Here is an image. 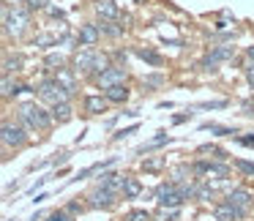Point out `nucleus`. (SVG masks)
<instances>
[{
    "mask_svg": "<svg viewBox=\"0 0 254 221\" xmlns=\"http://www.w3.org/2000/svg\"><path fill=\"white\" fill-rule=\"evenodd\" d=\"M28 25H30V11H28V8L3 6V30H6V36L19 39V36L28 30Z\"/></svg>",
    "mask_w": 254,
    "mask_h": 221,
    "instance_id": "1",
    "label": "nucleus"
},
{
    "mask_svg": "<svg viewBox=\"0 0 254 221\" xmlns=\"http://www.w3.org/2000/svg\"><path fill=\"white\" fill-rule=\"evenodd\" d=\"M19 120H22L28 128H47L52 123V115L44 110V107L36 104V101H28V104L19 107Z\"/></svg>",
    "mask_w": 254,
    "mask_h": 221,
    "instance_id": "2",
    "label": "nucleus"
},
{
    "mask_svg": "<svg viewBox=\"0 0 254 221\" xmlns=\"http://www.w3.org/2000/svg\"><path fill=\"white\" fill-rule=\"evenodd\" d=\"M68 90L63 88L61 82H58L55 77L52 79H44V82L39 85V99L44 101V104H50V107H58V104H66L68 101Z\"/></svg>",
    "mask_w": 254,
    "mask_h": 221,
    "instance_id": "3",
    "label": "nucleus"
},
{
    "mask_svg": "<svg viewBox=\"0 0 254 221\" xmlns=\"http://www.w3.org/2000/svg\"><path fill=\"white\" fill-rule=\"evenodd\" d=\"M96 82H99L104 90L107 88H115V85H123V82H126V68H123V66H110L104 74L96 77Z\"/></svg>",
    "mask_w": 254,
    "mask_h": 221,
    "instance_id": "4",
    "label": "nucleus"
},
{
    "mask_svg": "<svg viewBox=\"0 0 254 221\" xmlns=\"http://www.w3.org/2000/svg\"><path fill=\"white\" fill-rule=\"evenodd\" d=\"M194 172L208 175V180H227V177H230V166L227 164H208V161H199V164L194 166Z\"/></svg>",
    "mask_w": 254,
    "mask_h": 221,
    "instance_id": "5",
    "label": "nucleus"
},
{
    "mask_svg": "<svg viewBox=\"0 0 254 221\" xmlns=\"http://www.w3.org/2000/svg\"><path fill=\"white\" fill-rule=\"evenodd\" d=\"M93 66H96V50H82L74 55V71L77 74H93Z\"/></svg>",
    "mask_w": 254,
    "mask_h": 221,
    "instance_id": "6",
    "label": "nucleus"
},
{
    "mask_svg": "<svg viewBox=\"0 0 254 221\" xmlns=\"http://www.w3.org/2000/svg\"><path fill=\"white\" fill-rule=\"evenodd\" d=\"M227 202H230L232 208L249 213V208L254 205V197H252V191H246V188H232V191L227 194Z\"/></svg>",
    "mask_w": 254,
    "mask_h": 221,
    "instance_id": "7",
    "label": "nucleus"
},
{
    "mask_svg": "<svg viewBox=\"0 0 254 221\" xmlns=\"http://www.w3.org/2000/svg\"><path fill=\"white\" fill-rule=\"evenodd\" d=\"M3 145H6V148H19V145H25V128L14 126V123H3Z\"/></svg>",
    "mask_w": 254,
    "mask_h": 221,
    "instance_id": "8",
    "label": "nucleus"
},
{
    "mask_svg": "<svg viewBox=\"0 0 254 221\" xmlns=\"http://www.w3.org/2000/svg\"><path fill=\"white\" fill-rule=\"evenodd\" d=\"M232 55H235V47H216V50H210L208 55L202 57V66H205V68L210 66V71H213V66H216V63L230 60Z\"/></svg>",
    "mask_w": 254,
    "mask_h": 221,
    "instance_id": "9",
    "label": "nucleus"
},
{
    "mask_svg": "<svg viewBox=\"0 0 254 221\" xmlns=\"http://www.w3.org/2000/svg\"><path fill=\"white\" fill-rule=\"evenodd\" d=\"M115 197H118V191L115 188H96L93 194H90V208H110L112 202H115Z\"/></svg>",
    "mask_w": 254,
    "mask_h": 221,
    "instance_id": "10",
    "label": "nucleus"
},
{
    "mask_svg": "<svg viewBox=\"0 0 254 221\" xmlns=\"http://www.w3.org/2000/svg\"><path fill=\"white\" fill-rule=\"evenodd\" d=\"M213 216H216V221H241L246 213L238 210V208H232V205L224 199L221 205H216V208H213Z\"/></svg>",
    "mask_w": 254,
    "mask_h": 221,
    "instance_id": "11",
    "label": "nucleus"
},
{
    "mask_svg": "<svg viewBox=\"0 0 254 221\" xmlns=\"http://www.w3.org/2000/svg\"><path fill=\"white\" fill-rule=\"evenodd\" d=\"M77 39H79V44L93 47V44H99V39H101V28H99V25H82Z\"/></svg>",
    "mask_w": 254,
    "mask_h": 221,
    "instance_id": "12",
    "label": "nucleus"
},
{
    "mask_svg": "<svg viewBox=\"0 0 254 221\" xmlns=\"http://www.w3.org/2000/svg\"><path fill=\"white\" fill-rule=\"evenodd\" d=\"M121 191H123V197L126 199H137L139 194H142V183L137 180V177H123V186H121Z\"/></svg>",
    "mask_w": 254,
    "mask_h": 221,
    "instance_id": "13",
    "label": "nucleus"
},
{
    "mask_svg": "<svg viewBox=\"0 0 254 221\" xmlns=\"http://www.w3.org/2000/svg\"><path fill=\"white\" fill-rule=\"evenodd\" d=\"M104 99L110 101V104H123V101L128 99V88H126V85H115V88H107V90H104Z\"/></svg>",
    "mask_w": 254,
    "mask_h": 221,
    "instance_id": "14",
    "label": "nucleus"
},
{
    "mask_svg": "<svg viewBox=\"0 0 254 221\" xmlns=\"http://www.w3.org/2000/svg\"><path fill=\"white\" fill-rule=\"evenodd\" d=\"M74 74H77L74 68H58V74H55V79L68 90V93H71V90L77 88V77H74Z\"/></svg>",
    "mask_w": 254,
    "mask_h": 221,
    "instance_id": "15",
    "label": "nucleus"
},
{
    "mask_svg": "<svg viewBox=\"0 0 254 221\" xmlns=\"http://www.w3.org/2000/svg\"><path fill=\"white\" fill-rule=\"evenodd\" d=\"M107 104H110V101L101 99V96H88V99H85V112H90V115H101V112H107Z\"/></svg>",
    "mask_w": 254,
    "mask_h": 221,
    "instance_id": "16",
    "label": "nucleus"
},
{
    "mask_svg": "<svg viewBox=\"0 0 254 221\" xmlns=\"http://www.w3.org/2000/svg\"><path fill=\"white\" fill-rule=\"evenodd\" d=\"M96 11H99V17H104V19H118L115 0H96Z\"/></svg>",
    "mask_w": 254,
    "mask_h": 221,
    "instance_id": "17",
    "label": "nucleus"
},
{
    "mask_svg": "<svg viewBox=\"0 0 254 221\" xmlns=\"http://www.w3.org/2000/svg\"><path fill=\"white\" fill-rule=\"evenodd\" d=\"M123 177H126V175L104 172V175H101V180H99V186H101V188H118V186H123Z\"/></svg>",
    "mask_w": 254,
    "mask_h": 221,
    "instance_id": "18",
    "label": "nucleus"
},
{
    "mask_svg": "<svg viewBox=\"0 0 254 221\" xmlns=\"http://www.w3.org/2000/svg\"><path fill=\"white\" fill-rule=\"evenodd\" d=\"M52 117H55L58 123H66V120H71V104H58V107H52Z\"/></svg>",
    "mask_w": 254,
    "mask_h": 221,
    "instance_id": "19",
    "label": "nucleus"
},
{
    "mask_svg": "<svg viewBox=\"0 0 254 221\" xmlns=\"http://www.w3.org/2000/svg\"><path fill=\"white\" fill-rule=\"evenodd\" d=\"M134 55L137 57H142L145 63H150V66H161V55H156V52H150V50H142V47H137V50H134Z\"/></svg>",
    "mask_w": 254,
    "mask_h": 221,
    "instance_id": "20",
    "label": "nucleus"
},
{
    "mask_svg": "<svg viewBox=\"0 0 254 221\" xmlns=\"http://www.w3.org/2000/svg\"><path fill=\"white\" fill-rule=\"evenodd\" d=\"M19 66H22L19 57H6L3 60V77H11V71H19Z\"/></svg>",
    "mask_w": 254,
    "mask_h": 221,
    "instance_id": "21",
    "label": "nucleus"
},
{
    "mask_svg": "<svg viewBox=\"0 0 254 221\" xmlns=\"http://www.w3.org/2000/svg\"><path fill=\"white\" fill-rule=\"evenodd\" d=\"M22 88H17V85L11 82V77H3V99H11V96H17Z\"/></svg>",
    "mask_w": 254,
    "mask_h": 221,
    "instance_id": "22",
    "label": "nucleus"
},
{
    "mask_svg": "<svg viewBox=\"0 0 254 221\" xmlns=\"http://www.w3.org/2000/svg\"><path fill=\"white\" fill-rule=\"evenodd\" d=\"M205 128H208V131H213V134H219V137H227V134H230V137H232V134H235V128H227V126H216V123H208V126H205Z\"/></svg>",
    "mask_w": 254,
    "mask_h": 221,
    "instance_id": "23",
    "label": "nucleus"
},
{
    "mask_svg": "<svg viewBox=\"0 0 254 221\" xmlns=\"http://www.w3.org/2000/svg\"><path fill=\"white\" fill-rule=\"evenodd\" d=\"M126 221H150V213L148 210H131V213L126 216Z\"/></svg>",
    "mask_w": 254,
    "mask_h": 221,
    "instance_id": "24",
    "label": "nucleus"
},
{
    "mask_svg": "<svg viewBox=\"0 0 254 221\" xmlns=\"http://www.w3.org/2000/svg\"><path fill=\"white\" fill-rule=\"evenodd\" d=\"M235 166L243 172V175H254V164H252V161H243V159H238V161H235Z\"/></svg>",
    "mask_w": 254,
    "mask_h": 221,
    "instance_id": "25",
    "label": "nucleus"
},
{
    "mask_svg": "<svg viewBox=\"0 0 254 221\" xmlns=\"http://www.w3.org/2000/svg\"><path fill=\"white\" fill-rule=\"evenodd\" d=\"M50 44H58V36L44 33V36H39V39H36V47H50Z\"/></svg>",
    "mask_w": 254,
    "mask_h": 221,
    "instance_id": "26",
    "label": "nucleus"
},
{
    "mask_svg": "<svg viewBox=\"0 0 254 221\" xmlns=\"http://www.w3.org/2000/svg\"><path fill=\"white\" fill-rule=\"evenodd\" d=\"M47 66L50 68H63V55H47Z\"/></svg>",
    "mask_w": 254,
    "mask_h": 221,
    "instance_id": "27",
    "label": "nucleus"
},
{
    "mask_svg": "<svg viewBox=\"0 0 254 221\" xmlns=\"http://www.w3.org/2000/svg\"><path fill=\"white\" fill-rule=\"evenodd\" d=\"M145 169L148 172H153V169H161V166H164V159H153V161H145Z\"/></svg>",
    "mask_w": 254,
    "mask_h": 221,
    "instance_id": "28",
    "label": "nucleus"
},
{
    "mask_svg": "<svg viewBox=\"0 0 254 221\" xmlns=\"http://www.w3.org/2000/svg\"><path fill=\"white\" fill-rule=\"evenodd\" d=\"M47 221H74V219H71V216L66 213V210H58V213H52V216H50V219H47Z\"/></svg>",
    "mask_w": 254,
    "mask_h": 221,
    "instance_id": "29",
    "label": "nucleus"
},
{
    "mask_svg": "<svg viewBox=\"0 0 254 221\" xmlns=\"http://www.w3.org/2000/svg\"><path fill=\"white\" fill-rule=\"evenodd\" d=\"M227 101H208V104H199L197 110H219V107H224Z\"/></svg>",
    "mask_w": 254,
    "mask_h": 221,
    "instance_id": "30",
    "label": "nucleus"
},
{
    "mask_svg": "<svg viewBox=\"0 0 254 221\" xmlns=\"http://www.w3.org/2000/svg\"><path fill=\"white\" fill-rule=\"evenodd\" d=\"M25 3H28V11H39L44 6V0H25Z\"/></svg>",
    "mask_w": 254,
    "mask_h": 221,
    "instance_id": "31",
    "label": "nucleus"
},
{
    "mask_svg": "<svg viewBox=\"0 0 254 221\" xmlns=\"http://www.w3.org/2000/svg\"><path fill=\"white\" fill-rule=\"evenodd\" d=\"M246 82L254 88V63H249V66H246Z\"/></svg>",
    "mask_w": 254,
    "mask_h": 221,
    "instance_id": "32",
    "label": "nucleus"
},
{
    "mask_svg": "<svg viewBox=\"0 0 254 221\" xmlns=\"http://www.w3.org/2000/svg\"><path fill=\"white\" fill-rule=\"evenodd\" d=\"M137 131V126H131V128H123V131H118L115 134V139H123V137H128V134H134Z\"/></svg>",
    "mask_w": 254,
    "mask_h": 221,
    "instance_id": "33",
    "label": "nucleus"
},
{
    "mask_svg": "<svg viewBox=\"0 0 254 221\" xmlns=\"http://www.w3.org/2000/svg\"><path fill=\"white\" fill-rule=\"evenodd\" d=\"M241 145H254V134H249V137H235Z\"/></svg>",
    "mask_w": 254,
    "mask_h": 221,
    "instance_id": "34",
    "label": "nucleus"
},
{
    "mask_svg": "<svg viewBox=\"0 0 254 221\" xmlns=\"http://www.w3.org/2000/svg\"><path fill=\"white\" fill-rule=\"evenodd\" d=\"M189 117H191V112H189V115H175V117H172V123H183V120H189Z\"/></svg>",
    "mask_w": 254,
    "mask_h": 221,
    "instance_id": "35",
    "label": "nucleus"
},
{
    "mask_svg": "<svg viewBox=\"0 0 254 221\" xmlns=\"http://www.w3.org/2000/svg\"><path fill=\"white\" fill-rule=\"evenodd\" d=\"M243 115H254V107L249 104V101H246V104H243Z\"/></svg>",
    "mask_w": 254,
    "mask_h": 221,
    "instance_id": "36",
    "label": "nucleus"
},
{
    "mask_svg": "<svg viewBox=\"0 0 254 221\" xmlns=\"http://www.w3.org/2000/svg\"><path fill=\"white\" fill-rule=\"evenodd\" d=\"M246 57H249V60L254 63V47H249V50H246Z\"/></svg>",
    "mask_w": 254,
    "mask_h": 221,
    "instance_id": "37",
    "label": "nucleus"
},
{
    "mask_svg": "<svg viewBox=\"0 0 254 221\" xmlns=\"http://www.w3.org/2000/svg\"><path fill=\"white\" fill-rule=\"evenodd\" d=\"M137 3H142V0H137Z\"/></svg>",
    "mask_w": 254,
    "mask_h": 221,
    "instance_id": "38",
    "label": "nucleus"
}]
</instances>
